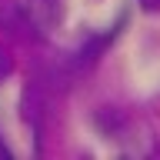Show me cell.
Returning <instances> with one entry per match:
<instances>
[{"instance_id":"cell-3","label":"cell","mask_w":160,"mask_h":160,"mask_svg":"<svg viewBox=\"0 0 160 160\" xmlns=\"http://www.w3.org/2000/svg\"><path fill=\"white\" fill-rule=\"evenodd\" d=\"M10 73H13V57H10V53H7V47L0 43V80H3V77H10Z\"/></svg>"},{"instance_id":"cell-4","label":"cell","mask_w":160,"mask_h":160,"mask_svg":"<svg viewBox=\"0 0 160 160\" xmlns=\"http://www.w3.org/2000/svg\"><path fill=\"white\" fill-rule=\"evenodd\" d=\"M137 7L143 13H160V0H137Z\"/></svg>"},{"instance_id":"cell-5","label":"cell","mask_w":160,"mask_h":160,"mask_svg":"<svg viewBox=\"0 0 160 160\" xmlns=\"http://www.w3.org/2000/svg\"><path fill=\"white\" fill-rule=\"evenodd\" d=\"M0 157H13V150L7 147V140H3V137H0Z\"/></svg>"},{"instance_id":"cell-1","label":"cell","mask_w":160,"mask_h":160,"mask_svg":"<svg viewBox=\"0 0 160 160\" xmlns=\"http://www.w3.org/2000/svg\"><path fill=\"white\" fill-rule=\"evenodd\" d=\"M123 23H127V17H120L113 27H107L103 33H97V37H90L87 43H80V47L70 53V57H73V60H70V63H73V70H87V67H93V63L103 57V50L117 40V33H120V27H123Z\"/></svg>"},{"instance_id":"cell-2","label":"cell","mask_w":160,"mask_h":160,"mask_svg":"<svg viewBox=\"0 0 160 160\" xmlns=\"http://www.w3.org/2000/svg\"><path fill=\"white\" fill-rule=\"evenodd\" d=\"M20 7L40 33H47L60 23V0H20Z\"/></svg>"}]
</instances>
